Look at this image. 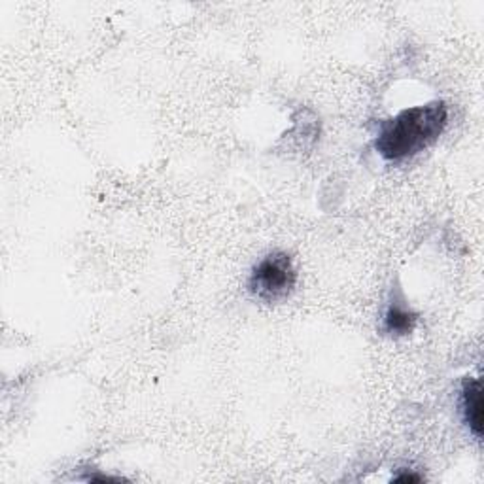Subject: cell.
Instances as JSON below:
<instances>
[{"label":"cell","mask_w":484,"mask_h":484,"mask_svg":"<svg viewBox=\"0 0 484 484\" xmlns=\"http://www.w3.org/2000/svg\"><path fill=\"white\" fill-rule=\"evenodd\" d=\"M448 110L443 100L407 108L396 118L380 123L375 149L386 161H401L420 154L445 131Z\"/></svg>","instance_id":"6da1fadb"},{"label":"cell","mask_w":484,"mask_h":484,"mask_svg":"<svg viewBox=\"0 0 484 484\" xmlns=\"http://www.w3.org/2000/svg\"><path fill=\"white\" fill-rule=\"evenodd\" d=\"M462 413L477 439L482 438V388L477 378L468 376L462 385Z\"/></svg>","instance_id":"3957f363"},{"label":"cell","mask_w":484,"mask_h":484,"mask_svg":"<svg viewBox=\"0 0 484 484\" xmlns=\"http://www.w3.org/2000/svg\"><path fill=\"white\" fill-rule=\"evenodd\" d=\"M297 284V271L286 252L274 250L252 269L248 292L263 303H280L292 295Z\"/></svg>","instance_id":"7a4b0ae2"},{"label":"cell","mask_w":484,"mask_h":484,"mask_svg":"<svg viewBox=\"0 0 484 484\" xmlns=\"http://www.w3.org/2000/svg\"><path fill=\"white\" fill-rule=\"evenodd\" d=\"M418 314L413 313L409 307L403 301L394 299L385 314V331L388 335L394 337H405V335H411L413 329L417 325Z\"/></svg>","instance_id":"277c9868"},{"label":"cell","mask_w":484,"mask_h":484,"mask_svg":"<svg viewBox=\"0 0 484 484\" xmlns=\"http://www.w3.org/2000/svg\"><path fill=\"white\" fill-rule=\"evenodd\" d=\"M394 480H396V482H420L422 479H420L418 475H409V473H405V475H397Z\"/></svg>","instance_id":"5b68a950"}]
</instances>
